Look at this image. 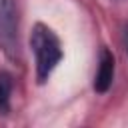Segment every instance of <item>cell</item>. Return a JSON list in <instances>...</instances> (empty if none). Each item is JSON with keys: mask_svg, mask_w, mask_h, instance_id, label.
<instances>
[{"mask_svg": "<svg viewBox=\"0 0 128 128\" xmlns=\"http://www.w3.org/2000/svg\"><path fill=\"white\" fill-rule=\"evenodd\" d=\"M124 50H126V54H128V26H126V30H124Z\"/></svg>", "mask_w": 128, "mask_h": 128, "instance_id": "cell-5", "label": "cell"}, {"mask_svg": "<svg viewBox=\"0 0 128 128\" xmlns=\"http://www.w3.org/2000/svg\"><path fill=\"white\" fill-rule=\"evenodd\" d=\"M114 70H116L114 54L108 48H102L100 56H98V70L94 76V90L98 94L108 92V88L112 86V80H114Z\"/></svg>", "mask_w": 128, "mask_h": 128, "instance_id": "cell-3", "label": "cell"}, {"mask_svg": "<svg viewBox=\"0 0 128 128\" xmlns=\"http://www.w3.org/2000/svg\"><path fill=\"white\" fill-rule=\"evenodd\" d=\"M30 50L34 54V64H36V80L38 84H44L58 62L62 60V46L58 36L44 24H34L30 32Z\"/></svg>", "mask_w": 128, "mask_h": 128, "instance_id": "cell-1", "label": "cell"}, {"mask_svg": "<svg viewBox=\"0 0 128 128\" xmlns=\"http://www.w3.org/2000/svg\"><path fill=\"white\" fill-rule=\"evenodd\" d=\"M12 76L8 72H0V114L10 112V96H12Z\"/></svg>", "mask_w": 128, "mask_h": 128, "instance_id": "cell-4", "label": "cell"}, {"mask_svg": "<svg viewBox=\"0 0 128 128\" xmlns=\"http://www.w3.org/2000/svg\"><path fill=\"white\" fill-rule=\"evenodd\" d=\"M0 48L14 56L18 48V8L16 0H0Z\"/></svg>", "mask_w": 128, "mask_h": 128, "instance_id": "cell-2", "label": "cell"}]
</instances>
